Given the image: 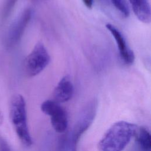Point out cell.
Returning <instances> with one entry per match:
<instances>
[{
	"instance_id": "obj_6",
	"label": "cell",
	"mask_w": 151,
	"mask_h": 151,
	"mask_svg": "<svg viewBox=\"0 0 151 151\" xmlns=\"http://www.w3.org/2000/svg\"><path fill=\"white\" fill-rule=\"evenodd\" d=\"M41 109L50 117L51 125L58 133L64 132L68 126V117L65 110L55 100H47L41 105Z\"/></svg>"
},
{
	"instance_id": "obj_8",
	"label": "cell",
	"mask_w": 151,
	"mask_h": 151,
	"mask_svg": "<svg viewBox=\"0 0 151 151\" xmlns=\"http://www.w3.org/2000/svg\"><path fill=\"white\" fill-rule=\"evenodd\" d=\"M74 93V86L69 76H64L58 83L53 92L55 101L61 103L70 100Z\"/></svg>"
},
{
	"instance_id": "obj_14",
	"label": "cell",
	"mask_w": 151,
	"mask_h": 151,
	"mask_svg": "<svg viewBox=\"0 0 151 151\" xmlns=\"http://www.w3.org/2000/svg\"><path fill=\"white\" fill-rule=\"evenodd\" d=\"M84 4L87 6V8L91 9L93 6V0H82Z\"/></svg>"
},
{
	"instance_id": "obj_1",
	"label": "cell",
	"mask_w": 151,
	"mask_h": 151,
	"mask_svg": "<svg viewBox=\"0 0 151 151\" xmlns=\"http://www.w3.org/2000/svg\"><path fill=\"white\" fill-rule=\"evenodd\" d=\"M136 124L120 121L112 124L99 143V151H122L137 130Z\"/></svg>"
},
{
	"instance_id": "obj_12",
	"label": "cell",
	"mask_w": 151,
	"mask_h": 151,
	"mask_svg": "<svg viewBox=\"0 0 151 151\" xmlns=\"http://www.w3.org/2000/svg\"><path fill=\"white\" fill-rule=\"evenodd\" d=\"M112 4L117 11L124 17H128L130 9L126 0H111Z\"/></svg>"
},
{
	"instance_id": "obj_11",
	"label": "cell",
	"mask_w": 151,
	"mask_h": 151,
	"mask_svg": "<svg viewBox=\"0 0 151 151\" xmlns=\"http://www.w3.org/2000/svg\"><path fill=\"white\" fill-rule=\"evenodd\" d=\"M18 0H3L0 7V24H3L12 12Z\"/></svg>"
},
{
	"instance_id": "obj_15",
	"label": "cell",
	"mask_w": 151,
	"mask_h": 151,
	"mask_svg": "<svg viewBox=\"0 0 151 151\" xmlns=\"http://www.w3.org/2000/svg\"><path fill=\"white\" fill-rule=\"evenodd\" d=\"M2 122H3V116L2 114L1 111H0V125L2 124Z\"/></svg>"
},
{
	"instance_id": "obj_2",
	"label": "cell",
	"mask_w": 151,
	"mask_h": 151,
	"mask_svg": "<svg viewBox=\"0 0 151 151\" xmlns=\"http://www.w3.org/2000/svg\"><path fill=\"white\" fill-rule=\"evenodd\" d=\"M9 116L21 142L26 147L31 146L32 140L27 123L26 103L21 94H16L12 97L9 106Z\"/></svg>"
},
{
	"instance_id": "obj_7",
	"label": "cell",
	"mask_w": 151,
	"mask_h": 151,
	"mask_svg": "<svg viewBox=\"0 0 151 151\" xmlns=\"http://www.w3.org/2000/svg\"><path fill=\"white\" fill-rule=\"evenodd\" d=\"M106 27L114 37L123 61L127 65L132 64L134 61V54L127 45L123 35L114 25L111 24H107Z\"/></svg>"
},
{
	"instance_id": "obj_4",
	"label": "cell",
	"mask_w": 151,
	"mask_h": 151,
	"mask_svg": "<svg viewBox=\"0 0 151 151\" xmlns=\"http://www.w3.org/2000/svg\"><path fill=\"white\" fill-rule=\"evenodd\" d=\"M50 56L41 42H37L25 58L24 68L25 74L29 77L36 76L48 65Z\"/></svg>"
},
{
	"instance_id": "obj_9",
	"label": "cell",
	"mask_w": 151,
	"mask_h": 151,
	"mask_svg": "<svg viewBox=\"0 0 151 151\" xmlns=\"http://www.w3.org/2000/svg\"><path fill=\"white\" fill-rule=\"evenodd\" d=\"M133 12L139 21L147 24L150 22V6L148 0H129Z\"/></svg>"
},
{
	"instance_id": "obj_17",
	"label": "cell",
	"mask_w": 151,
	"mask_h": 151,
	"mask_svg": "<svg viewBox=\"0 0 151 151\" xmlns=\"http://www.w3.org/2000/svg\"><path fill=\"white\" fill-rule=\"evenodd\" d=\"M34 1H41V0H32Z\"/></svg>"
},
{
	"instance_id": "obj_13",
	"label": "cell",
	"mask_w": 151,
	"mask_h": 151,
	"mask_svg": "<svg viewBox=\"0 0 151 151\" xmlns=\"http://www.w3.org/2000/svg\"><path fill=\"white\" fill-rule=\"evenodd\" d=\"M0 151H12L8 143L3 138H0Z\"/></svg>"
},
{
	"instance_id": "obj_16",
	"label": "cell",
	"mask_w": 151,
	"mask_h": 151,
	"mask_svg": "<svg viewBox=\"0 0 151 151\" xmlns=\"http://www.w3.org/2000/svg\"><path fill=\"white\" fill-rule=\"evenodd\" d=\"M99 1H100L101 2H102L103 3H106L107 1V0H99Z\"/></svg>"
},
{
	"instance_id": "obj_5",
	"label": "cell",
	"mask_w": 151,
	"mask_h": 151,
	"mask_svg": "<svg viewBox=\"0 0 151 151\" xmlns=\"http://www.w3.org/2000/svg\"><path fill=\"white\" fill-rule=\"evenodd\" d=\"M32 14V9L27 8L18 17L8 29L4 39L5 45L8 48L15 47L22 38Z\"/></svg>"
},
{
	"instance_id": "obj_3",
	"label": "cell",
	"mask_w": 151,
	"mask_h": 151,
	"mask_svg": "<svg viewBox=\"0 0 151 151\" xmlns=\"http://www.w3.org/2000/svg\"><path fill=\"white\" fill-rule=\"evenodd\" d=\"M98 107L96 99L89 101L81 109L73 130L66 136L71 146L77 150V145L84 132L90 127L96 117Z\"/></svg>"
},
{
	"instance_id": "obj_10",
	"label": "cell",
	"mask_w": 151,
	"mask_h": 151,
	"mask_svg": "<svg viewBox=\"0 0 151 151\" xmlns=\"http://www.w3.org/2000/svg\"><path fill=\"white\" fill-rule=\"evenodd\" d=\"M135 136L140 151H151V136L147 128L141 127L137 129Z\"/></svg>"
}]
</instances>
